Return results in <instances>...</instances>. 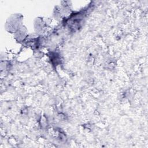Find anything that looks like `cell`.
<instances>
[{
    "mask_svg": "<svg viewBox=\"0 0 148 148\" xmlns=\"http://www.w3.org/2000/svg\"><path fill=\"white\" fill-rule=\"evenodd\" d=\"M23 20L24 16L21 13L11 14L5 22V29L8 32L13 34L23 25Z\"/></svg>",
    "mask_w": 148,
    "mask_h": 148,
    "instance_id": "cell-1",
    "label": "cell"
},
{
    "mask_svg": "<svg viewBox=\"0 0 148 148\" xmlns=\"http://www.w3.org/2000/svg\"><path fill=\"white\" fill-rule=\"evenodd\" d=\"M50 21L48 18L44 17H37L34 20L33 25L35 33L42 35L45 33L50 27Z\"/></svg>",
    "mask_w": 148,
    "mask_h": 148,
    "instance_id": "cell-2",
    "label": "cell"
},
{
    "mask_svg": "<svg viewBox=\"0 0 148 148\" xmlns=\"http://www.w3.org/2000/svg\"><path fill=\"white\" fill-rule=\"evenodd\" d=\"M71 7L69 4L58 5L54 6L53 11V17L57 21L62 20L71 13Z\"/></svg>",
    "mask_w": 148,
    "mask_h": 148,
    "instance_id": "cell-3",
    "label": "cell"
},
{
    "mask_svg": "<svg viewBox=\"0 0 148 148\" xmlns=\"http://www.w3.org/2000/svg\"><path fill=\"white\" fill-rule=\"evenodd\" d=\"M28 29L24 25L21 26L15 33L13 34L14 39L19 43L23 42L28 37Z\"/></svg>",
    "mask_w": 148,
    "mask_h": 148,
    "instance_id": "cell-4",
    "label": "cell"
}]
</instances>
